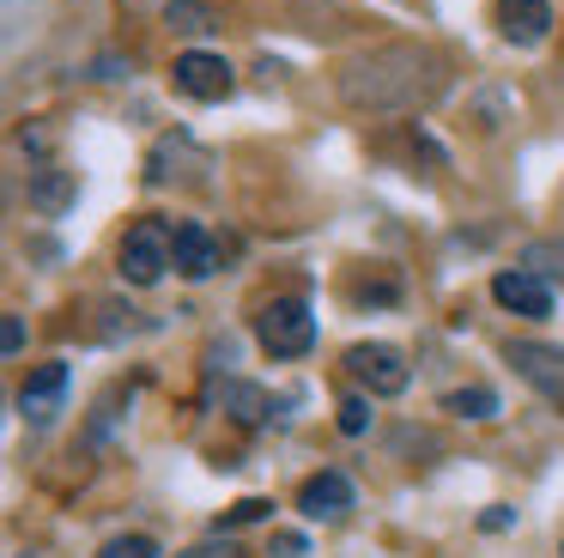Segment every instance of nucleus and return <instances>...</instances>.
Returning a JSON list of instances; mask_svg holds the SVG:
<instances>
[{"label": "nucleus", "instance_id": "2", "mask_svg": "<svg viewBox=\"0 0 564 558\" xmlns=\"http://www.w3.org/2000/svg\"><path fill=\"white\" fill-rule=\"evenodd\" d=\"M164 267H176V225H164V218L128 225V237H122V279L128 286H159Z\"/></svg>", "mask_w": 564, "mask_h": 558}, {"label": "nucleus", "instance_id": "11", "mask_svg": "<svg viewBox=\"0 0 564 558\" xmlns=\"http://www.w3.org/2000/svg\"><path fill=\"white\" fill-rule=\"evenodd\" d=\"M25 194H31V206L37 213H50V218H62L67 206H74V194H79V182H74V170H62V164H43V170H31V182H25Z\"/></svg>", "mask_w": 564, "mask_h": 558}, {"label": "nucleus", "instance_id": "10", "mask_svg": "<svg viewBox=\"0 0 564 558\" xmlns=\"http://www.w3.org/2000/svg\"><path fill=\"white\" fill-rule=\"evenodd\" d=\"M297 509H304L310 522H340L346 509H352V485H346V473H316V480H304Z\"/></svg>", "mask_w": 564, "mask_h": 558}, {"label": "nucleus", "instance_id": "8", "mask_svg": "<svg viewBox=\"0 0 564 558\" xmlns=\"http://www.w3.org/2000/svg\"><path fill=\"white\" fill-rule=\"evenodd\" d=\"M491 298H498L510 315H534V322H540V315H552V286L540 273H528V267L491 279Z\"/></svg>", "mask_w": 564, "mask_h": 558}, {"label": "nucleus", "instance_id": "1", "mask_svg": "<svg viewBox=\"0 0 564 558\" xmlns=\"http://www.w3.org/2000/svg\"><path fill=\"white\" fill-rule=\"evenodd\" d=\"M340 92L352 97L358 109H377V116H389V109H419L443 92V67H437V55H425V49H413V43L370 49L365 61L346 67Z\"/></svg>", "mask_w": 564, "mask_h": 558}, {"label": "nucleus", "instance_id": "18", "mask_svg": "<svg viewBox=\"0 0 564 558\" xmlns=\"http://www.w3.org/2000/svg\"><path fill=\"white\" fill-rule=\"evenodd\" d=\"M98 558H159V540H147V534H122V540H110Z\"/></svg>", "mask_w": 564, "mask_h": 558}, {"label": "nucleus", "instance_id": "9", "mask_svg": "<svg viewBox=\"0 0 564 558\" xmlns=\"http://www.w3.org/2000/svg\"><path fill=\"white\" fill-rule=\"evenodd\" d=\"M498 31L516 49H534L552 31V0H498Z\"/></svg>", "mask_w": 564, "mask_h": 558}, {"label": "nucleus", "instance_id": "16", "mask_svg": "<svg viewBox=\"0 0 564 558\" xmlns=\"http://www.w3.org/2000/svg\"><path fill=\"white\" fill-rule=\"evenodd\" d=\"M164 24H176V31H213L207 7H195V0H171V7H164Z\"/></svg>", "mask_w": 564, "mask_h": 558}, {"label": "nucleus", "instance_id": "3", "mask_svg": "<svg viewBox=\"0 0 564 558\" xmlns=\"http://www.w3.org/2000/svg\"><path fill=\"white\" fill-rule=\"evenodd\" d=\"M256 340L273 358H304V352L316 346V315H310L304 298H273V303H261V315H256Z\"/></svg>", "mask_w": 564, "mask_h": 558}, {"label": "nucleus", "instance_id": "15", "mask_svg": "<svg viewBox=\"0 0 564 558\" xmlns=\"http://www.w3.org/2000/svg\"><path fill=\"white\" fill-rule=\"evenodd\" d=\"M268 497H237L231 509H219V522H213V528L219 534H231V528H249V522H268Z\"/></svg>", "mask_w": 564, "mask_h": 558}, {"label": "nucleus", "instance_id": "22", "mask_svg": "<svg viewBox=\"0 0 564 558\" xmlns=\"http://www.w3.org/2000/svg\"><path fill=\"white\" fill-rule=\"evenodd\" d=\"M510 522H516V509H503V504H491V509H486V516H479V528H491V534H498V528H510Z\"/></svg>", "mask_w": 564, "mask_h": 558}, {"label": "nucleus", "instance_id": "14", "mask_svg": "<svg viewBox=\"0 0 564 558\" xmlns=\"http://www.w3.org/2000/svg\"><path fill=\"white\" fill-rule=\"evenodd\" d=\"M443 412H455V419H491L498 395L491 388H455V395H443Z\"/></svg>", "mask_w": 564, "mask_h": 558}, {"label": "nucleus", "instance_id": "21", "mask_svg": "<svg viewBox=\"0 0 564 558\" xmlns=\"http://www.w3.org/2000/svg\"><path fill=\"white\" fill-rule=\"evenodd\" d=\"M0 346H7V352L25 346V322H19V315H7V322H0Z\"/></svg>", "mask_w": 564, "mask_h": 558}, {"label": "nucleus", "instance_id": "20", "mask_svg": "<svg viewBox=\"0 0 564 558\" xmlns=\"http://www.w3.org/2000/svg\"><path fill=\"white\" fill-rule=\"evenodd\" d=\"M176 558H249V552H237V546L219 534V540H200V546H188V552H176Z\"/></svg>", "mask_w": 564, "mask_h": 558}, {"label": "nucleus", "instance_id": "23", "mask_svg": "<svg viewBox=\"0 0 564 558\" xmlns=\"http://www.w3.org/2000/svg\"><path fill=\"white\" fill-rule=\"evenodd\" d=\"M273 552H280V558H297V552H304V534H273Z\"/></svg>", "mask_w": 564, "mask_h": 558}, {"label": "nucleus", "instance_id": "6", "mask_svg": "<svg viewBox=\"0 0 564 558\" xmlns=\"http://www.w3.org/2000/svg\"><path fill=\"white\" fill-rule=\"evenodd\" d=\"M171 79H176V92H183V97H200V104H219V97H231V67H225V55H207V49H188V55H176Z\"/></svg>", "mask_w": 564, "mask_h": 558}, {"label": "nucleus", "instance_id": "7", "mask_svg": "<svg viewBox=\"0 0 564 558\" xmlns=\"http://www.w3.org/2000/svg\"><path fill=\"white\" fill-rule=\"evenodd\" d=\"M62 395H67V364L50 358V364H37V371H31L25 388H19V412H25L31 425H50L55 412H62Z\"/></svg>", "mask_w": 564, "mask_h": 558}, {"label": "nucleus", "instance_id": "4", "mask_svg": "<svg viewBox=\"0 0 564 558\" xmlns=\"http://www.w3.org/2000/svg\"><path fill=\"white\" fill-rule=\"evenodd\" d=\"M503 358L516 364V376H522V383H534L540 395L564 412V346H546V340H510V346H503Z\"/></svg>", "mask_w": 564, "mask_h": 558}, {"label": "nucleus", "instance_id": "12", "mask_svg": "<svg viewBox=\"0 0 564 558\" xmlns=\"http://www.w3.org/2000/svg\"><path fill=\"white\" fill-rule=\"evenodd\" d=\"M213 267H219V243L207 237V225H176V273L213 279Z\"/></svg>", "mask_w": 564, "mask_h": 558}, {"label": "nucleus", "instance_id": "13", "mask_svg": "<svg viewBox=\"0 0 564 558\" xmlns=\"http://www.w3.org/2000/svg\"><path fill=\"white\" fill-rule=\"evenodd\" d=\"M219 407L231 412L237 425L273 419V395H268V388H256V383H225V388H219Z\"/></svg>", "mask_w": 564, "mask_h": 558}, {"label": "nucleus", "instance_id": "5", "mask_svg": "<svg viewBox=\"0 0 564 558\" xmlns=\"http://www.w3.org/2000/svg\"><path fill=\"white\" fill-rule=\"evenodd\" d=\"M346 371L358 376V383L370 388V395H401L406 383H413V371H406V358L394 346H382V340H365V346L346 352Z\"/></svg>", "mask_w": 564, "mask_h": 558}, {"label": "nucleus", "instance_id": "19", "mask_svg": "<svg viewBox=\"0 0 564 558\" xmlns=\"http://www.w3.org/2000/svg\"><path fill=\"white\" fill-rule=\"evenodd\" d=\"M340 431L346 437H365L370 431V407H365V400H340Z\"/></svg>", "mask_w": 564, "mask_h": 558}, {"label": "nucleus", "instance_id": "17", "mask_svg": "<svg viewBox=\"0 0 564 558\" xmlns=\"http://www.w3.org/2000/svg\"><path fill=\"white\" fill-rule=\"evenodd\" d=\"M528 273H564V243H534V249L522 255Z\"/></svg>", "mask_w": 564, "mask_h": 558}]
</instances>
